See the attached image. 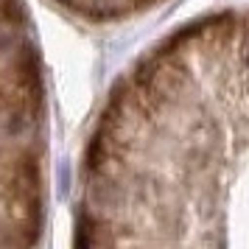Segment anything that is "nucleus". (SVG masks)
<instances>
[{"label":"nucleus","mask_w":249,"mask_h":249,"mask_svg":"<svg viewBox=\"0 0 249 249\" xmlns=\"http://www.w3.org/2000/svg\"><path fill=\"white\" fill-rule=\"evenodd\" d=\"M76 249H249V9L193 17L121 73L81 160Z\"/></svg>","instance_id":"f257e3e1"},{"label":"nucleus","mask_w":249,"mask_h":249,"mask_svg":"<svg viewBox=\"0 0 249 249\" xmlns=\"http://www.w3.org/2000/svg\"><path fill=\"white\" fill-rule=\"evenodd\" d=\"M48 207L45 68L25 0H0V249H36Z\"/></svg>","instance_id":"f03ea898"},{"label":"nucleus","mask_w":249,"mask_h":249,"mask_svg":"<svg viewBox=\"0 0 249 249\" xmlns=\"http://www.w3.org/2000/svg\"><path fill=\"white\" fill-rule=\"evenodd\" d=\"M53 3L87 23H121V20L154 9L165 0H53Z\"/></svg>","instance_id":"7ed1b4c3"}]
</instances>
